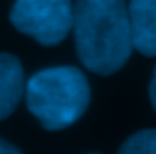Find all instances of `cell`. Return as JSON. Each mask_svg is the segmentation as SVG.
Returning a JSON list of instances; mask_svg holds the SVG:
<instances>
[{
	"mask_svg": "<svg viewBox=\"0 0 156 154\" xmlns=\"http://www.w3.org/2000/svg\"><path fill=\"white\" fill-rule=\"evenodd\" d=\"M20 150L14 146V144H10V142H6L4 138H0V154H18Z\"/></svg>",
	"mask_w": 156,
	"mask_h": 154,
	"instance_id": "52a82bcc",
	"label": "cell"
},
{
	"mask_svg": "<svg viewBox=\"0 0 156 154\" xmlns=\"http://www.w3.org/2000/svg\"><path fill=\"white\" fill-rule=\"evenodd\" d=\"M24 69L18 58L0 54V121L8 119L24 95Z\"/></svg>",
	"mask_w": 156,
	"mask_h": 154,
	"instance_id": "5b68a950",
	"label": "cell"
},
{
	"mask_svg": "<svg viewBox=\"0 0 156 154\" xmlns=\"http://www.w3.org/2000/svg\"><path fill=\"white\" fill-rule=\"evenodd\" d=\"M126 8L133 50L156 58V0H130Z\"/></svg>",
	"mask_w": 156,
	"mask_h": 154,
	"instance_id": "277c9868",
	"label": "cell"
},
{
	"mask_svg": "<svg viewBox=\"0 0 156 154\" xmlns=\"http://www.w3.org/2000/svg\"><path fill=\"white\" fill-rule=\"evenodd\" d=\"M28 111L48 131L67 128L81 119L91 101L89 81L77 67H50L38 71L26 85Z\"/></svg>",
	"mask_w": 156,
	"mask_h": 154,
	"instance_id": "7a4b0ae2",
	"label": "cell"
},
{
	"mask_svg": "<svg viewBox=\"0 0 156 154\" xmlns=\"http://www.w3.org/2000/svg\"><path fill=\"white\" fill-rule=\"evenodd\" d=\"M121 152L126 154H156V128H146V131L134 132L126 142L122 144Z\"/></svg>",
	"mask_w": 156,
	"mask_h": 154,
	"instance_id": "8992f818",
	"label": "cell"
},
{
	"mask_svg": "<svg viewBox=\"0 0 156 154\" xmlns=\"http://www.w3.org/2000/svg\"><path fill=\"white\" fill-rule=\"evenodd\" d=\"M71 30L77 58L93 73H117L133 54L125 0H77Z\"/></svg>",
	"mask_w": 156,
	"mask_h": 154,
	"instance_id": "6da1fadb",
	"label": "cell"
},
{
	"mask_svg": "<svg viewBox=\"0 0 156 154\" xmlns=\"http://www.w3.org/2000/svg\"><path fill=\"white\" fill-rule=\"evenodd\" d=\"M10 22L22 34L50 47L67 38L73 26L71 0H16Z\"/></svg>",
	"mask_w": 156,
	"mask_h": 154,
	"instance_id": "3957f363",
	"label": "cell"
},
{
	"mask_svg": "<svg viewBox=\"0 0 156 154\" xmlns=\"http://www.w3.org/2000/svg\"><path fill=\"white\" fill-rule=\"evenodd\" d=\"M148 95H150V103H152V107L156 111V67H154L152 81H150V87H148Z\"/></svg>",
	"mask_w": 156,
	"mask_h": 154,
	"instance_id": "ba28073f",
	"label": "cell"
}]
</instances>
